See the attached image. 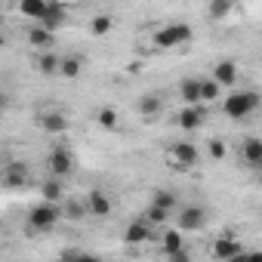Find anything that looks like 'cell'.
<instances>
[{"label":"cell","mask_w":262,"mask_h":262,"mask_svg":"<svg viewBox=\"0 0 262 262\" xmlns=\"http://www.w3.org/2000/svg\"><path fill=\"white\" fill-rule=\"evenodd\" d=\"M256 108H259V96H256L253 90H234V93H228L225 102H222V111H225V117H231V120L250 117Z\"/></svg>","instance_id":"obj_1"},{"label":"cell","mask_w":262,"mask_h":262,"mask_svg":"<svg viewBox=\"0 0 262 262\" xmlns=\"http://www.w3.org/2000/svg\"><path fill=\"white\" fill-rule=\"evenodd\" d=\"M59 219H62V207L53 204V201H40L28 213V231H50Z\"/></svg>","instance_id":"obj_2"},{"label":"cell","mask_w":262,"mask_h":262,"mask_svg":"<svg viewBox=\"0 0 262 262\" xmlns=\"http://www.w3.org/2000/svg\"><path fill=\"white\" fill-rule=\"evenodd\" d=\"M47 167H50L53 176H62L65 179V176H71L77 170V158H74V151L68 145H56L50 151V158H47Z\"/></svg>","instance_id":"obj_3"},{"label":"cell","mask_w":262,"mask_h":262,"mask_svg":"<svg viewBox=\"0 0 262 262\" xmlns=\"http://www.w3.org/2000/svg\"><path fill=\"white\" fill-rule=\"evenodd\" d=\"M191 40V28L182 25V22H173V25H164L158 34H155V43L161 50H173V47H182Z\"/></svg>","instance_id":"obj_4"},{"label":"cell","mask_w":262,"mask_h":262,"mask_svg":"<svg viewBox=\"0 0 262 262\" xmlns=\"http://www.w3.org/2000/svg\"><path fill=\"white\" fill-rule=\"evenodd\" d=\"M37 126L43 129V133H50V136H65L71 120H68L65 111H40L37 114Z\"/></svg>","instance_id":"obj_5"},{"label":"cell","mask_w":262,"mask_h":262,"mask_svg":"<svg viewBox=\"0 0 262 262\" xmlns=\"http://www.w3.org/2000/svg\"><path fill=\"white\" fill-rule=\"evenodd\" d=\"M207 225V210L204 207H185L179 213V231H201Z\"/></svg>","instance_id":"obj_6"},{"label":"cell","mask_w":262,"mask_h":262,"mask_svg":"<svg viewBox=\"0 0 262 262\" xmlns=\"http://www.w3.org/2000/svg\"><path fill=\"white\" fill-rule=\"evenodd\" d=\"M83 207H86V213H90V216H99V219H105V216L111 213V201H108V194H105V191H99V188H93V191L86 194Z\"/></svg>","instance_id":"obj_7"},{"label":"cell","mask_w":262,"mask_h":262,"mask_svg":"<svg viewBox=\"0 0 262 262\" xmlns=\"http://www.w3.org/2000/svg\"><path fill=\"white\" fill-rule=\"evenodd\" d=\"M213 80H216L219 86H234V83H237V62H231V59L216 62V65H213Z\"/></svg>","instance_id":"obj_8"},{"label":"cell","mask_w":262,"mask_h":262,"mask_svg":"<svg viewBox=\"0 0 262 262\" xmlns=\"http://www.w3.org/2000/svg\"><path fill=\"white\" fill-rule=\"evenodd\" d=\"M136 111H139L142 117L155 120L158 114H164V96H158V93H145V96H139V102H136Z\"/></svg>","instance_id":"obj_9"},{"label":"cell","mask_w":262,"mask_h":262,"mask_svg":"<svg viewBox=\"0 0 262 262\" xmlns=\"http://www.w3.org/2000/svg\"><path fill=\"white\" fill-rule=\"evenodd\" d=\"M170 158H173L176 167H194L201 155H198V148H194L191 142H176V145L170 148Z\"/></svg>","instance_id":"obj_10"},{"label":"cell","mask_w":262,"mask_h":262,"mask_svg":"<svg viewBox=\"0 0 262 262\" xmlns=\"http://www.w3.org/2000/svg\"><path fill=\"white\" fill-rule=\"evenodd\" d=\"M213 256L216 259H237L241 256V241L237 237H216L213 241Z\"/></svg>","instance_id":"obj_11"},{"label":"cell","mask_w":262,"mask_h":262,"mask_svg":"<svg viewBox=\"0 0 262 262\" xmlns=\"http://www.w3.org/2000/svg\"><path fill=\"white\" fill-rule=\"evenodd\" d=\"M148 237H151V225L145 219H136V222H129L123 228V241L126 244H145Z\"/></svg>","instance_id":"obj_12"},{"label":"cell","mask_w":262,"mask_h":262,"mask_svg":"<svg viewBox=\"0 0 262 262\" xmlns=\"http://www.w3.org/2000/svg\"><path fill=\"white\" fill-rule=\"evenodd\" d=\"M241 155H244V164H247V167H253V170H259V167H262V142H259L256 136L244 139Z\"/></svg>","instance_id":"obj_13"},{"label":"cell","mask_w":262,"mask_h":262,"mask_svg":"<svg viewBox=\"0 0 262 262\" xmlns=\"http://www.w3.org/2000/svg\"><path fill=\"white\" fill-rule=\"evenodd\" d=\"M40 198H43V201H53V204H59V201L65 198V179L50 173V179L40 185Z\"/></svg>","instance_id":"obj_14"},{"label":"cell","mask_w":262,"mask_h":262,"mask_svg":"<svg viewBox=\"0 0 262 262\" xmlns=\"http://www.w3.org/2000/svg\"><path fill=\"white\" fill-rule=\"evenodd\" d=\"M28 43H31L34 50H50V47H53V31L37 22V25L28 31Z\"/></svg>","instance_id":"obj_15"},{"label":"cell","mask_w":262,"mask_h":262,"mask_svg":"<svg viewBox=\"0 0 262 262\" xmlns=\"http://www.w3.org/2000/svg\"><path fill=\"white\" fill-rule=\"evenodd\" d=\"M179 96L185 105H201V80L198 77H185L179 83Z\"/></svg>","instance_id":"obj_16"},{"label":"cell","mask_w":262,"mask_h":262,"mask_svg":"<svg viewBox=\"0 0 262 262\" xmlns=\"http://www.w3.org/2000/svg\"><path fill=\"white\" fill-rule=\"evenodd\" d=\"M47 7H50V0H19V13L28 16V19H34V22L43 19Z\"/></svg>","instance_id":"obj_17"},{"label":"cell","mask_w":262,"mask_h":262,"mask_svg":"<svg viewBox=\"0 0 262 262\" xmlns=\"http://www.w3.org/2000/svg\"><path fill=\"white\" fill-rule=\"evenodd\" d=\"M201 123H204V111H201L198 105H185V111L179 114V126L191 133V129H198Z\"/></svg>","instance_id":"obj_18"},{"label":"cell","mask_w":262,"mask_h":262,"mask_svg":"<svg viewBox=\"0 0 262 262\" xmlns=\"http://www.w3.org/2000/svg\"><path fill=\"white\" fill-rule=\"evenodd\" d=\"M34 68L40 74H59V56H53L50 50H40L37 59H34Z\"/></svg>","instance_id":"obj_19"},{"label":"cell","mask_w":262,"mask_h":262,"mask_svg":"<svg viewBox=\"0 0 262 262\" xmlns=\"http://www.w3.org/2000/svg\"><path fill=\"white\" fill-rule=\"evenodd\" d=\"M182 247H185V237H182V231H179V228L164 231V256H170V259H173Z\"/></svg>","instance_id":"obj_20"},{"label":"cell","mask_w":262,"mask_h":262,"mask_svg":"<svg viewBox=\"0 0 262 262\" xmlns=\"http://www.w3.org/2000/svg\"><path fill=\"white\" fill-rule=\"evenodd\" d=\"M4 179H7V185H16V188H19V185L28 182V167H25L22 161H13V164L7 167V176H4Z\"/></svg>","instance_id":"obj_21"},{"label":"cell","mask_w":262,"mask_h":262,"mask_svg":"<svg viewBox=\"0 0 262 262\" xmlns=\"http://www.w3.org/2000/svg\"><path fill=\"white\" fill-rule=\"evenodd\" d=\"M62 22H65V7H59V4H50V7H47V13H43V19H40V25H47L50 31H56Z\"/></svg>","instance_id":"obj_22"},{"label":"cell","mask_w":262,"mask_h":262,"mask_svg":"<svg viewBox=\"0 0 262 262\" xmlns=\"http://www.w3.org/2000/svg\"><path fill=\"white\" fill-rule=\"evenodd\" d=\"M111 28H114V16H105V13H102V16H93V19H90V34H93V37H105Z\"/></svg>","instance_id":"obj_23"},{"label":"cell","mask_w":262,"mask_h":262,"mask_svg":"<svg viewBox=\"0 0 262 262\" xmlns=\"http://www.w3.org/2000/svg\"><path fill=\"white\" fill-rule=\"evenodd\" d=\"M83 71V59L80 56H65V59H59V74L62 77H77Z\"/></svg>","instance_id":"obj_24"},{"label":"cell","mask_w":262,"mask_h":262,"mask_svg":"<svg viewBox=\"0 0 262 262\" xmlns=\"http://www.w3.org/2000/svg\"><path fill=\"white\" fill-rule=\"evenodd\" d=\"M96 120H99L102 129H117V126H120V114H117L114 108H99Z\"/></svg>","instance_id":"obj_25"},{"label":"cell","mask_w":262,"mask_h":262,"mask_svg":"<svg viewBox=\"0 0 262 262\" xmlns=\"http://www.w3.org/2000/svg\"><path fill=\"white\" fill-rule=\"evenodd\" d=\"M148 225H164L167 219H170V210H164V207H158V204H148V210H145V216H142Z\"/></svg>","instance_id":"obj_26"},{"label":"cell","mask_w":262,"mask_h":262,"mask_svg":"<svg viewBox=\"0 0 262 262\" xmlns=\"http://www.w3.org/2000/svg\"><path fill=\"white\" fill-rule=\"evenodd\" d=\"M62 213H65V219H83L86 216V207H83V201H65L62 204Z\"/></svg>","instance_id":"obj_27"},{"label":"cell","mask_w":262,"mask_h":262,"mask_svg":"<svg viewBox=\"0 0 262 262\" xmlns=\"http://www.w3.org/2000/svg\"><path fill=\"white\" fill-rule=\"evenodd\" d=\"M231 0H210V19H225L231 13Z\"/></svg>","instance_id":"obj_28"},{"label":"cell","mask_w":262,"mask_h":262,"mask_svg":"<svg viewBox=\"0 0 262 262\" xmlns=\"http://www.w3.org/2000/svg\"><path fill=\"white\" fill-rule=\"evenodd\" d=\"M219 83L216 80H201V102H216L219 99Z\"/></svg>","instance_id":"obj_29"},{"label":"cell","mask_w":262,"mask_h":262,"mask_svg":"<svg viewBox=\"0 0 262 262\" xmlns=\"http://www.w3.org/2000/svg\"><path fill=\"white\" fill-rule=\"evenodd\" d=\"M151 204H158V207H164V210L173 213V210H176V194H173V191H158Z\"/></svg>","instance_id":"obj_30"},{"label":"cell","mask_w":262,"mask_h":262,"mask_svg":"<svg viewBox=\"0 0 262 262\" xmlns=\"http://www.w3.org/2000/svg\"><path fill=\"white\" fill-rule=\"evenodd\" d=\"M210 158L213 161H222L225 158V142L222 139H210Z\"/></svg>","instance_id":"obj_31"},{"label":"cell","mask_w":262,"mask_h":262,"mask_svg":"<svg viewBox=\"0 0 262 262\" xmlns=\"http://www.w3.org/2000/svg\"><path fill=\"white\" fill-rule=\"evenodd\" d=\"M10 108V96H7V90H0V114H4Z\"/></svg>","instance_id":"obj_32"},{"label":"cell","mask_w":262,"mask_h":262,"mask_svg":"<svg viewBox=\"0 0 262 262\" xmlns=\"http://www.w3.org/2000/svg\"><path fill=\"white\" fill-rule=\"evenodd\" d=\"M0 25H4V16H0Z\"/></svg>","instance_id":"obj_33"}]
</instances>
